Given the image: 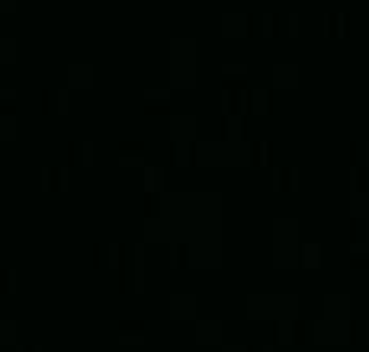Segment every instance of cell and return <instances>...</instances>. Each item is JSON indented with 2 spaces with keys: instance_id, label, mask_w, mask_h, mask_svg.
I'll list each match as a JSON object with an SVG mask.
<instances>
[{
  "instance_id": "1",
  "label": "cell",
  "mask_w": 369,
  "mask_h": 352,
  "mask_svg": "<svg viewBox=\"0 0 369 352\" xmlns=\"http://www.w3.org/2000/svg\"><path fill=\"white\" fill-rule=\"evenodd\" d=\"M189 160L199 167H247L254 160L251 141H193L189 144Z\"/></svg>"
},
{
  "instance_id": "2",
  "label": "cell",
  "mask_w": 369,
  "mask_h": 352,
  "mask_svg": "<svg viewBox=\"0 0 369 352\" xmlns=\"http://www.w3.org/2000/svg\"><path fill=\"white\" fill-rule=\"evenodd\" d=\"M302 253L299 221L295 218H273V266L276 269H295Z\"/></svg>"
},
{
  "instance_id": "3",
  "label": "cell",
  "mask_w": 369,
  "mask_h": 352,
  "mask_svg": "<svg viewBox=\"0 0 369 352\" xmlns=\"http://www.w3.org/2000/svg\"><path fill=\"white\" fill-rule=\"evenodd\" d=\"M196 87V39H170V90Z\"/></svg>"
},
{
  "instance_id": "4",
  "label": "cell",
  "mask_w": 369,
  "mask_h": 352,
  "mask_svg": "<svg viewBox=\"0 0 369 352\" xmlns=\"http://www.w3.org/2000/svg\"><path fill=\"white\" fill-rule=\"evenodd\" d=\"M183 250L193 269H215L222 266V230H196Z\"/></svg>"
},
{
  "instance_id": "5",
  "label": "cell",
  "mask_w": 369,
  "mask_h": 352,
  "mask_svg": "<svg viewBox=\"0 0 369 352\" xmlns=\"http://www.w3.org/2000/svg\"><path fill=\"white\" fill-rule=\"evenodd\" d=\"M299 301L292 295H251L247 298V314L251 317H279V314H295Z\"/></svg>"
},
{
  "instance_id": "6",
  "label": "cell",
  "mask_w": 369,
  "mask_h": 352,
  "mask_svg": "<svg viewBox=\"0 0 369 352\" xmlns=\"http://www.w3.org/2000/svg\"><path fill=\"white\" fill-rule=\"evenodd\" d=\"M170 141L173 144H193L196 141V115H186V112H177L170 115Z\"/></svg>"
},
{
  "instance_id": "7",
  "label": "cell",
  "mask_w": 369,
  "mask_h": 352,
  "mask_svg": "<svg viewBox=\"0 0 369 352\" xmlns=\"http://www.w3.org/2000/svg\"><path fill=\"white\" fill-rule=\"evenodd\" d=\"M270 80H273V87H276V90H295V87H299V64H289V61L273 64Z\"/></svg>"
},
{
  "instance_id": "8",
  "label": "cell",
  "mask_w": 369,
  "mask_h": 352,
  "mask_svg": "<svg viewBox=\"0 0 369 352\" xmlns=\"http://www.w3.org/2000/svg\"><path fill=\"white\" fill-rule=\"evenodd\" d=\"M219 29H222V39H244L247 35V13H222Z\"/></svg>"
},
{
  "instance_id": "9",
  "label": "cell",
  "mask_w": 369,
  "mask_h": 352,
  "mask_svg": "<svg viewBox=\"0 0 369 352\" xmlns=\"http://www.w3.org/2000/svg\"><path fill=\"white\" fill-rule=\"evenodd\" d=\"M145 237L154 240V244H177L173 240V227L164 221V218H151V221H145Z\"/></svg>"
},
{
  "instance_id": "10",
  "label": "cell",
  "mask_w": 369,
  "mask_h": 352,
  "mask_svg": "<svg viewBox=\"0 0 369 352\" xmlns=\"http://www.w3.org/2000/svg\"><path fill=\"white\" fill-rule=\"evenodd\" d=\"M350 218H369V186L366 189H350Z\"/></svg>"
},
{
  "instance_id": "11",
  "label": "cell",
  "mask_w": 369,
  "mask_h": 352,
  "mask_svg": "<svg viewBox=\"0 0 369 352\" xmlns=\"http://www.w3.org/2000/svg\"><path fill=\"white\" fill-rule=\"evenodd\" d=\"M324 308H328V314H331L337 323H343V320H347V314H350V298H343V295H328V298H324Z\"/></svg>"
},
{
  "instance_id": "12",
  "label": "cell",
  "mask_w": 369,
  "mask_h": 352,
  "mask_svg": "<svg viewBox=\"0 0 369 352\" xmlns=\"http://www.w3.org/2000/svg\"><path fill=\"white\" fill-rule=\"evenodd\" d=\"M170 314L173 317H193L196 314V298L193 295H173L170 298Z\"/></svg>"
},
{
  "instance_id": "13",
  "label": "cell",
  "mask_w": 369,
  "mask_h": 352,
  "mask_svg": "<svg viewBox=\"0 0 369 352\" xmlns=\"http://www.w3.org/2000/svg\"><path fill=\"white\" fill-rule=\"evenodd\" d=\"M318 263H321V256H318V244H305L302 253H299V266H305V269H318Z\"/></svg>"
},
{
  "instance_id": "14",
  "label": "cell",
  "mask_w": 369,
  "mask_h": 352,
  "mask_svg": "<svg viewBox=\"0 0 369 352\" xmlns=\"http://www.w3.org/2000/svg\"><path fill=\"white\" fill-rule=\"evenodd\" d=\"M135 288H145V247L135 250Z\"/></svg>"
},
{
  "instance_id": "15",
  "label": "cell",
  "mask_w": 369,
  "mask_h": 352,
  "mask_svg": "<svg viewBox=\"0 0 369 352\" xmlns=\"http://www.w3.org/2000/svg\"><path fill=\"white\" fill-rule=\"evenodd\" d=\"M251 109H254V115H267V90L251 93Z\"/></svg>"
},
{
  "instance_id": "16",
  "label": "cell",
  "mask_w": 369,
  "mask_h": 352,
  "mask_svg": "<svg viewBox=\"0 0 369 352\" xmlns=\"http://www.w3.org/2000/svg\"><path fill=\"white\" fill-rule=\"evenodd\" d=\"M241 141V115H228V144Z\"/></svg>"
},
{
  "instance_id": "17",
  "label": "cell",
  "mask_w": 369,
  "mask_h": 352,
  "mask_svg": "<svg viewBox=\"0 0 369 352\" xmlns=\"http://www.w3.org/2000/svg\"><path fill=\"white\" fill-rule=\"evenodd\" d=\"M222 74H225V77H241V74H247V64L228 61V64H222Z\"/></svg>"
},
{
  "instance_id": "18",
  "label": "cell",
  "mask_w": 369,
  "mask_h": 352,
  "mask_svg": "<svg viewBox=\"0 0 369 352\" xmlns=\"http://www.w3.org/2000/svg\"><path fill=\"white\" fill-rule=\"evenodd\" d=\"M145 100H151V103H170L173 100V90H148Z\"/></svg>"
},
{
  "instance_id": "19",
  "label": "cell",
  "mask_w": 369,
  "mask_h": 352,
  "mask_svg": "<svg viewBox=\"0 0 369 352\" xmlns=\"http://www.w3.org/2000/svg\"><path fill=\"white\" fill-rule=\"evenodd\" d=\"M260 22H264V26H260L264 39H273V29H276V22H273V13H264V16H260Z\"/></svg>"
},
{
  "instance_id": "20",
  "label": "cell",
  "mask_w": 369,
  "mask_h": 352,
  "mask_svg": "<svg viewBox=\"0 0 369 352\" xmlns=\"http://www.w3.org/2000/svg\"><path fill=\"white\" fill-rule=\"evenodd\" d=\"M286 22H289V26H286V29H289V39H299V29H302L299 13H289V19H286Z\"/></svg>"
},
{
  "instance_id": "21",
  "label": "cell",
  "mask_w": 369,
  "mask_h": 352,
  "mask_svg": "<svg viewBox=\"0 0 369 352\" xmlns=\"http://www.w3.org/2000/svg\"><path fill=\"white\" fill-rule=\"evenodd\" d=\"M177 163H180V167L193 163V160H189V144H177Z\"/></svg>"
},
{
  "instance_id": "22",
  "label": "cell",
  "mask_w": 369,
  "mask_h": 352,
  "mask_svg": "<svg viewBox=\"0 0 369 352\" xmlns=\"http://www.w3.org/2000/svg\"><path fill=\"white\" fill-rule=\"evenodd\" d=\"M199 336H202V339H215V336H219V323H202V326H199Z\"/></svg>"
},
{
  "instance_id": "23",
  "label": "cell",
  "mask_w": 369,
  "mask_h": 352,
  "mask_svg": "<svg viewBox=\"0 0 369 352\" xmlns=\"http://www.w3.org/2000/svg\"><path fill=\"white\" fill-rule=\"evenodd\" d=\"M273 189H283V170L273 167Z\"/></svg>"
},
{
  "instance_id": "24",
  "label": "cell",
  "mask_w": 369,
  "mask_h": 352,
  "mask_svg": "<svg viewBox=\"0 0 369 352\" xmlns=\"http://www.w3.org/2000/svg\"><path fill=\"white\" fill-rule=\"evenodd\" d=\"M334 35H337V39L343 35V16H340V13L334 16Z\"/></svg>"
},
{
  "instance_id": "25",
  "label": "cell",
  "mask_w": 369,
  "mask_h": 352,
  "mask_svg": "<svg viewBox=\"0 0 369 352\" xmlns=\"http://www.w3.org/2000/svg\"><path fill=\"white\" fill-rule=\"evenodd\" d=\"M141 157H122V167H138Z\"/></svg>"
},
{
  "instance_id": "26",
  "label": "cell",
  "mask_w": 369,
  "mask_h": 352,
  "mask_svg": "<svg viewBox=\"0 0 369 352\" xmlns=\"http://www.w3.org/2000/svg\"><path fill=\"white\" fill-rule=\"evenodd\" d=\"M350 253H369V244L363 240V244H356V247H350Z\"/></svg>"
},
{
  "instance_id": "27",
  "label": "cell",
  "mask_w": 369,
  "mask_h": 352,
  "mask_svg": "<svg viewBox=\"0 0 369 352\" xmlns=\"http://www.w3.org/2000/svg\"><path fill=\"white\" fill-rule=\"evenodd\" d=\"M363 160H366V170H369V141L363 144Z\"/></svg>"
},
{
  "instance_id": "28",
  "label": "cell",
  "mask_w": 369,
  "mask_h": 352,
  "mask_svg": "<svg viewBox=\"0 0 369 352\" xmlns=\"http://www.w3.org/2000/svg\"><path fill=\"white\" fill-rule=\"evenodd\" d=\"M363 230H366V244H369V218H366V227Z\"/></svg>"
}]
</instances>
